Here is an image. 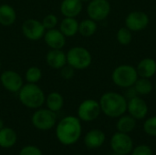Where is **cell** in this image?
Instances as JSON below:
<instances>
[{"label":"cell","instance_id":"1","mask_svg":"<svg viewBox=\"0 0 156 155\" xmlns=\"http://www.w3.org/2000/svg\"><path fill=\"white\" fill-rule=\"evenodd\" d=\"M82 133L81 121L76 116H66L56 126V136L58 142L66 146L75 144Z\"/></svg>","mask_w":156,"mask_h":155},{"label":"cell","instance_id":"2","mask_svg":"<svg viewBox=\"0 0 156 155\" xmlns=\"http://www.w3.org/2000/svg\"><path fill=\"white\" fill-rule=\"evenodd\" d=\"M101 112L109 118H119L127 111L128 100L115 91L103 93L99 100Z\"/></svg>","mask_w":156,"mask_h":155},{"label":"cell","instance_id":"3","mask_svg":"<svg viewBox=\"0 0 156 155\" xmlns=\"http://www.w3.org/2000/svg\"><path fill=\"white\" fill-rule=\"evenodd\" d=\"M19 101L25 107L32 110L39 109L46 100V95L37 84L27 83L18 91Z\"/></svg>","mask_w":156,"mask_h":155},{"label":"cell","instance_id":"4","mask_svg":"<svg viewBox=\"0 0 156 155\" xmlns=\"http://www.w3.org/2000/svg\"><path fill=\"white\" fill-rule=\"evenodd\" d=\"M139 76L136 68L129 64H122L117 66L112 73V82L120 88L127 89L133 87Z\"/></svg>","mask_w":156,"mask_h":155},{"label":"cell","instance_id":"5","mask_svg":"<svg viewBox=\"0 0 156 155\" xmlns=\"http://www.w3.org/2000/svg\"><path fill=\"white\" fill-rule=\"evenodd\" d=\"M67 64L77 70L88 69L92 62L90 52L83 47H73L66 53Z\"/></svg>","mask_w":156,"mask_h":155},{"label":"cell","instance_id":"6","mask_svg":"<svg viewBox=\"0 0 156 155\" xmlns=\"http://www.w3.org/2000/svg\"><path fill=\"white\" fill-rule=\"evenodd\" d=\"M31 122L39 131H49L57 123V114L48 109L39 108L33 113Z\"/></svg>","mask_w":156,"mask_h":155},{"label":"cell","instance_id":"7","mask_svg":"<svg viewBox=\"0 0 156 155\" xmlns=\"http://www.w3.org/2000/svg\"><path fill=\"white\" fill-rule=\"evenodd\" d=\"M101 113L99 101L93 99H87L83 100L78 107V118L85 122H90L99 118Z\"/></svg>","mask_w":156,"mask_h":155},{"label":"cell","instance_id":"8","mask_svg":"<svg viewBox=\"0 0 156 155\" xmlns=\"http://www.w3.org/2000/svg\"><path fill=\"white\" fill-rule=\"evenodd\" d=\"M111 4L109 0H90L87 6L89 18L100 22L105 20L111 13Z\"/></svg>","mask_w":156,"mask_h":155},{"label":"cell","instance_id":"9","mask_svg":"<svg viewBox=\"0 0 156 155\" xmlns=\"http://www.w3.org/2000/svg\"><path fill=\"white\" fill-rule=\"evenodd\" d=\"M110 146L113 153L128 155L133 149V141L129 133L117 132L112 136Z\"/></svg>","mask_w":156,"mask_h":155},{"label":"cell","instance_id":"10","mask_svg":"<svg viewBox=\"0 0 156 155\" xmlns=\"http://www.w3.org/2000/svg\"><path fill=\"white\" fill-rule=\"evenodd\" d=\"M125 26L132 32H140L144 30L149 23V16L143 11H133L129 13L124 20Z\"/></svg>","mask_w":156,"mask_h":155},{"label":"cell","instance_id":"11","mask_svg":"<svg viewBox=\"0 0 156 155\" xmlns=\"http://www.w3.org/2000/svg\"><path fill=\"white\" fill-rule=\"evenodd\" d=\"M22 33L24 37L31 41H37L41 39L46 32L44 26L41 21L34 18H29L24 21L21 26Z\"/></svg>","mask_w":156,"mask_h":155},{"label":"cell","instance_id":"12","mask_svg":"<svg viewBox=\"0 0 156 155\" xmlns=\"http://www.w3.org/2000/svg\"><path fill=\"white\" fill-rule=\"evenodd\" d=\"M0 82L4 89L11 93H18L23 83V79L19 73L14 70H5L0 75Z\"/></svg>","mask_w":156,"mask_h":155},{"label":"cell","instance_id":"13","mask_svg":"<svg viewBox=\"0 0 156 155\" xmlns=\"http://www.w3.org/2000/svg\"><path fill=\"white\" fill-rule=\"evenodd\" d=\"M127 111L132 117L138 121L144 120L147 116L149 108L146 101L141 96H135L128 100Z\"/></svg>","mask_w":156,"mask_h":155},{"label":"cell","instance_id":"14","mask_svg":"<svg viewBox=\"0 0 156 155\" xmlns=\"http://www.w3.org/2000/svg\"><path fill=\"white\" fill-rule=\"evenodd\" d=\"M43 37L50 49H62L66 45V37L57 28L46 30Z\"/></svg>","mask_w":156,"mask_h":155},{"label":"cell","instance_id":"15","mask_svg":"<svg viewBox=\"0 0 156 155\" xmlns=\"http://www.w3.org/2000/svg\"><path fill=\"white\" fill-rule=\"evenodd\" d=\"M105 141L106 135L100 129H92L84 136V144L89 149H98L104 144Z\"/></svg>","mask_w":156,"mask_h":155},{"label":"cell","instance_id":"16","mask_svg":"<svg viewBox=\"0 0 156 155\" xmlns=\"http://www.w3.org/2000/svg\"><path fill=\"white\" fill-rule=\"evenodd\" d=\"M46 62L51 69H60L67 64L66 53L62 49H50L46 55Z\"/></svg>","mask_w":156,"mask_h":155},{"label":"cell","instance_id":"17","mask_svg":"<svg viewBox=\"0 0 156 155\" xmlns=\"http://www.w3.org/2000/svg\"><path fill=\"white\" fill-rule=\"evenodd\" d=\"M135 68L139 77L151 79L156 74V60L152 58H144Z\"/></svg>","mask_w":156,"mask_h":155},{"label":"cell","instance_id":"18","mask_svg":"<svg viewBox=\"0 0 156 155\" xmlns=\"http://www.w3.org/2000/svg\"><path fill=\"white\" fill-rule=\"evenodd\" d=\"M82 4L80 0H62L60 12L64 17H77L82 11Z\"/></svg>","mask_w":156,"mask_h":155},{"label":"cell","instance_id":"19","mask_svg":"<svg viewBox=\"0 0 156 155\" xmlns=\"http://www.w3.org/2000/svg\"><path fill=\"white\" fill-rule=\"evenodd\" d=\"M16 20V12L15 8L7 4L0 5V25L4 26H12Z\"/></svg>","mask_w":156,"mask_h":155},{"label":"cell","instance_id":"20","mask_svg":"<svg viewBox=\"0 0 156 155\" xmlns=\"http://www.w3.org/2000/svg\"><path fill=\"white\" fill-rule=\"evenodd\" d=\"M79 23L76 17H64L59 23V30L66 37H70L79 33Z\"/></svg>","mask_w":156,"mask_h":155},{"label":"cell","instance_id":"21","mask_svg":"<svg viewBox=\"0 0 156 155\" xmlns=\"http://www.w3.org/2000/svg\"><path fill=\"white\" fill-rule=\"evenodd\" d=\"M17 141L16 132L9 127H3L0 130V147L8 149L13 147Z\"/></svg>","mask_w":156,"mask_h":155},{"label":"cell","instance_id":"22","mask_svg":"<svg viewBox=\"0 0 156 155\" xmlns=\"http://www.w3.org/2000/svg\"><path fill=\"white\" fill-rule=\"evenodd\" d=\"M135 128H136V120L133 117H132L130 114L127 115L123 114L118 118V121L116 122L117 132L130 133L133 132Z\"/></svg>","mask_w":156,"mask_h":155},{"label":"cell","instance_id":"23","mask_svg":"<svg viewBox=\"0 0 156 155\" xmlns=\"http://www.w3.org/2000/svg\"><path fill=\"white\" fill-rule=\"evenodd\" d=\"M45 102L48 110L54 112H58L64 106V98L60 93L57 91H53V92H50L46 97Z\"/></svg>","mask_w":156,"mask_h":155},{"label":"cell","instance_id":"24","mask_svg":"<svg viewBox=\"0 0 156 155\" xmlns=\"http://www.w3.org/2000/svg\"><path fill=\"white\" fill-rule=\"evenodd\" d=\"M98 30V24L96 21L87 18L79 23V33L84 37H90L93 36Z\"/></svg>","mask_w":156,"mask_h":155},{"label":"cell","instance_id":"25","mask_svg":"<svg viewBox=\"0 0 156 155\" xmlns=\"http://www.w3.org/2000/svg\"><path fill=\"white\" fill-rule=\"evenodd\" d=\"M133 87L134 88L138 96H147L154 90V85L151 82L150 79L141 77L138 78V79Z\"/></svg>","mask_w":156,"mask_h":155},{"label":"cell","instance_id":"26","mask_svg":"<svg viewBox=\"0 0 156 155\" xmlns=\"http://www.w3.org/2000/svg\"><path fill=\"white\" fill-rule=\"evenodd\" d=\"M116 39L122 46H128L133 40V32L126 26L121 27L116 33Z\"/></svg>","mask_w":156,"mask_h":155},{"label":"cell","instance_id":"27","mask_svg":"<svg viewBox=\"0 0 156 155\" xmlns=\"http://www.w3.org/2000/svg\"><path fill=\"white\" fill-rule=\"evenodd\" d=\"M42 78V71L38 67H29L25 73V79L27 83L37 84Z\"/></svg>","mask_w":156,"mask_h":155},{"label":"cell","instance_id":"28","mask_svg":"<svg viewBox=\"0 0 156 155\" xmlns=\"http://www.w3.org/2000/svg\"><path fill=\"white\" fill-rule=\"evenodd\" d=\"M144 132L152 137H156V115L145 120L144 122Z\"/></svg>","mask_w":156,"mask_h":155},{"label":"cell","instance_id":"29","mask_svg":"<svg viewBox=\"0 0 156 155\" xmlns=\"http://www.w3.org/2000/svg\"><path fill=\"white\" fill-rule=\"evenodd\" d=\"M41 23L44 26L46 30L56 28V26H57V25L58 23V18L54 14H48L47 16H44V18L42 19Z\"/></svg>","mask_w":156,"mask_h":155},{"label":"cell","instance_id":"30","mask_svg":"<svg viewBox=\"0 0 156 155\" xmlns=\"http://www.w3.org/2000/svg\"><path fill=\"white\" fill-rule=\"evenodd\" d=\"M131 155H153V150L147 144H140L133 147Z\"/></svg>","mask_w":156,"mask_h":155},{"label":"cell","instance_id":"31","mask_svg":"<svg viewBox=\"0 0 156 155\" xmlns=\"http://www.w3.org/2000/svg\"><path fill=\"white\" fill-rule=\"evenodd\" d=\"M75 69H73L71 66H69V64H66L64 67H62L60 69V76L62 79H66V80H69V79H71L74 75H75Z\"/></svg>","mask_w":156,"mask_h":155},{"label":"cell","instance_id":"32","mask_svg":"<svg viewBox=\"0 0 156 155\" xmlns=\"http://www.w3.org/2000/svg\"><path fill=\"white\" fill-rule=\"evenodd\" d=\"M19 155H43V153L38 147L34 145H27L20 150Z\"/></svg>","mask_w":156,"mask_h":155},{"label":"cell","instance_id":"33","mask_svg":"<svg viewBox=\"0 0 156 155\" xmlns=\"http://www.w3.org/2000/svg\"><path fill=\"white\" fill-rule=\"evenodd\" d=\"M126 90H127L126 92H125V98H126V99H129V100H130V99H132V98H133V97H135V96H138L133 87L127 88Z\"/></svg>","mask_w":156,"mask_h":155},{"label":"cell","instance_id":"34","mask_svg":"<svg viewBox=\"0 0 156 155\" xmlns=\"http://www.w3.org/2000/svg\"><path fill=\"white\" fill-rule=\"evenodd\" d=\"M4 127V122L0 119V130Z\"/></svg>","mask_w":156,"mask_h":155},{"label":"cell","instance_id":"35","mask_svg":"<svg viewBox=\"0 0 156 155\" xmlns=\"http://www.w3.org/2000/svg\"><path fill=\"white\" fill-rule=\"evenodd\" d=\"M80 1H81L82 3H86V2H90V0H80Z\"/></svg>","mask_w":156,"mask_h":155},{"label":"cell","instance_id":"36","mask_svg":"<svg viewBox=\"0 0 156 155\" xmlns=\"http://www.w3.org/2000/svg\"><path fill=\"white\" fill-rule=\"evenodd\" d=\"M111 155H123V154H120V153H112Z\"/></svg>","mask_w":156,"mask_h":155},{"label":"cell","instance_id":"37","mask_svg":"<svg viewBox=\"0 0 156 155\" xmlns=\"http://www.w3.org/2000/svg\"><path fill=\"white\" fill-rule=\"evenodd\" d=\"M154 90H155V92H156V81H155V84H154Z\"/></svg>","mask_w":156,"mask_h":155},{"label":"cell","instance_id":"38","mask_svg":"<svg viewBox=\"0 0 156 155\" xmlns=\"http://www.w3.org/2000/svg\"><path fill=\"white\" fill-rule=\"evenodd\" d=\"M1 66H2V64H1V61H0V69H1Z\"/></svg>","mask_w":156,"mask_h":155},{"label":"cell","instance_id":"39","mask_svg":"<svg viewBox=\"0 0 156 155\" xmlns=\"http://www.w3.org/2000/svg\"><path fill=\"white\" fill-rule=\"evenodd\" d=\"M76 155H81V154H76Z\"/></svg>","mask_w":156,"mask_h":155}]
</instances>
